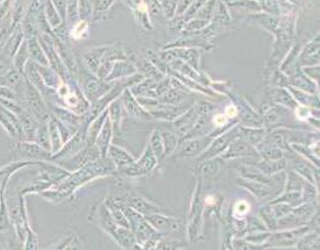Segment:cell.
<instances>
[{"instance_id":"1","label":"cell","mask_w":320,"mask_h":250,"mask_svg":"<svg viewBox=\"0 0 320 250\" xmlns=\"http://www.w3.org/2000/svg\"><path fill=\"white\" fill-rule=\"evenodd\" d=\"M307 232H311V227L308 225L295 227L290 229H281V232H271L268 240L264 242L262 248H283L296 245L297 241Z\"/></svg>"},{"instance_id":"2","label":"cell","mask_w":320,"mask_h":250,"mask_svg":"<svg viewBox=\"0 0 320 250\" xmlns=\"http://www.w3.org/2000/svg\"><path fill=\"white\" fill-rule=\"evenodd\" d=\"M196 188L197 189L191 203V208H190V221L188 225V236L191 243L197 240V235H198L200 227H202V214L204 207L202 199V178H198Z\"/></svg>"},{"instance_id":"3","label":"cell","mask_w":320,"mask_h":250,"mask_svg":"<svg viewBox=\"0 0 320 250\" xmlns=\"http://www.w3.org/2000/svg\"><path fill=\"white\" fill-rule=\"evenodd\" d=\"M158 159L156 157L154 151L150 148V145L148 144L146 149H144L142 156H141L140 159H137L134 163H132L131 165H127L125 168H121V169H118L119 173H121L125 176L129 177H140L144 176L148 173L154 169L157 164Z\"/></svg>"},{"instance_id":"4","label":"cell","mask_w":320,"mask_h":250,"mask_svg":"<svg viewBox=\"0 0 320 250\" xmlns=\"http://www.w3.org/2000/svg\"><path fill=\"white\" fill-rule=\"evenodd\" d=\"M98 158H100L98 148H94V145L87 144V147L79 149V150H78L75 155H72L71 157L66 158V161L64 162L59 163V165L66 171L75 173V171L79 170L81 168H83L85 164L96 161V159Z\"/></svg>"},{"instance_id":"5","label":"cell","mask_w":320,"mask_h":250,"mask_svg":"<svg viewBox=\"0 0 320 250\" xmlns=\"http://www.w3.org/2000/svg\"><path fill=\"white\" fill-rule=\"evenodd\" d=\"M239 136L240 134L237 130H229L228 133H226L224 135L219 136L215 140L211 141L208 147L198 156V157H197V162H202L208 158H213L217 157V156H220L222 152L228 148V145Z\"/></svg>"},{"instance_id":"6","label":"cell","mask_w":320,"mask_h":250,"mask_svg":"<svg viewBox=\"0 0 320 250\" xmlns=\"http://www.w3.org/2000/svg\"><path fill=\"white\" fill-rule=\"evenodd\" d=\"M220 157L225 161H232V159H241V158H255L260 159V155L258 149L253 147L244 140L239 137L233 141L228 145V148L222 152Z\"/></svg>"},{"instance_id":"7","label":"cell","mask_w":320,"mask_h":250,"mask_svg":"<svg viewBox=\"0 0 320 250\" xmlns=\"http://www.w3.org/2000/svg\"><path fill=\"white\" fill-rule=\"evenodd\" d=\"M182 143L178 150H175L170 156L173 158L184 159L190 157H198L202 152L208 147L211 143V137H195V139H189L188 141Z\"/></svg>"},{"instance_id":"8","label":"cell","mask_w":320,"mask_h":250,"mask_svg":"<svg viewBox=\"0 0 320 250\" xmlns=\"http://www.w3.org/2000/svg\"><path fill=\"white\" fill-rule=\"evenodd\" d=\"M121 203H124L127 205L128 207L133 208L134 211H136L137 213L142 214V215H149L154 213H161L162 210L161 207L157 206V205L152 204L151 201L144 199L143 197H141L140 195H137L135 192H128L127 195H125L124 197H118L115 198Z\"/></svg>"},{"instance_id":"9","label":"cell","mask_w":320,"mask_h":250,"mask_svg":"<svg viewBox=\"0 0 320 250\" xmlns=\"http://www.w3.org/2000/svg\"><path fill=\"white\" fill-rule=\"evenodd\" d=\"M237 183H239L243 188L248 190L252 195H254L256 199L261 201H269L270 203L271 200L275 199V198L280 195V191H277V190L273 188V186L263 184V183L249 181V179H245V178L239 179Z\"/></svg>"},{"instance_id":"10","label":"cell","mask_w":320,"mask_h":250,"mask_svg":"<svg viewBox=\"0 0 320 250\" xmlns=\"http://www.w3.org/2000/svg\"><path fill=\"white\" fill-rule=\"evenodd\" d=\"M146 219L150 223L156 232L162 235L175 233L181 228V221L174 216H169L161 213H154L146 215Z\"/></svg>"},{"instance_id":"11","label":"cell","mask_w":320,"mask_h":250,"mask_svg":"<svg viewBox=\"0 0 320 250\" xmlns=\"http://www.w3.org/2000/svg\"><path fill=\"white\" fill-rule=\"evenodd\" d=\"M225 159H222L220 156L217 157L208 158L205 161L198 162L200 163L198 166V174L199 178L202 179H213L219 175V173L224 169L225 166Z\"/></svg>"},{"instance_id":"12","label":"cell","mask_w":320,"mask_h":250,"mask_svg":"<svg viewBox=\"0 0 320 250\" xmlns=\"http://www.w3.org/2000/svg\"><path fill=\"white\" fill-rule=\"evenodd\" d=\"M16 150L18 154L25 156L27 158L41 159V161H48L51 159V152L44 150L38 143L33 142H20L18 143Z\"/></svg>"},{"instance_id":"13","label":"cell","mask_w":320,"mask_h":250,"mask_svg":"<svg viewBox=\"0 0 320 250\" xmlns=\"http://www.w3.org/2000/svg\"><path fill=\"white\" fill-rule=\"evenodd\" d=\"M252 163L258 168V169L263 173L264 175H268V176H273V175H276L278 173H282L286 169L288 166V161H286V157L281 158V159H255L253 158Z\"/></svg>"},{"instance_id":"14","label":"cell","mask_w":320,"mask_h":250,"mask_svg":"<svg viewBox=\"0 0 320 250\" xmlns=\"http://www.w3.org/2000/svg\"><path fill=\"white\" fill-rule=\"evenodd\" d=\"M290 166H291V170L299 174L305 181L311 183V184H314L313 173L317 169V166L313 165L311 162H308L307 159L301 157V156L300 157L299 156H292L291 159H290Z\"/></svg>"},{"instance_id":"15","label":"cell","mask_w":320,"mask_h":250,"mask_svg":"<svg viewBox=\"0 0 320 250\" xmlns=\"http://www.w3.org/2000/svg\"><path fill=\"white\" fill-rule=\"evenodd\" d=\"M85 137L82 134H77L76 136H73L72 139H69L64 143L63 147L57 152L51 155V159H66L71 157L72 155H75L79 149L83 148Z\"/></svg>"},{"instance_id":"16","label":"cell","mask_w":320,"mask_h":250,"mask_svg":"<svg viewBox=\"0 0 320 250\" xmlns=\"http://www.w3.org/2000/svg\"><path fill=\"white\" fill-rule=\"evenodd\" d=\"M107 157L114 164L115 169H121V168L131 165L132 163L135 162V158L131 154H128L124 149L112 144L110 145L109 150H107Z\"/></svg>"},{"instance_id":"17","label":"cell","mask_w":320,"mask_h":250,"mask_svg":"<svg viewBox=\"0 0 320 250\" xmlns=\"http://www.w3.org/2000/svg\"><path fill=\"white\" fill-rule=\"evenodd\" d=\"M115 242L120 245L122 248L126 249H131V248H135L136 245H139L136 243L135 240V235H134L133 230L131 228H126V227H121L118 226L117 228L114 229V232L111 234Z\"/></svg>"},{"instance_id":"18","label":"cell","mask_w":320,"mask_h":250,"mask_svg":"<svg viewBox=\"0 0 320 250\" xmlns=\"http://www.w3.org/2000/svg\"><path fill=\"white\" fill-rule=\"evenodd\" d=\"M111 139H112V127H111L110 121H106V124L103 126L100 132L96 137V147L98 148L100 158L107 157V150L111 145Z\"/></svg>"},{"instance_id":"19","label":"cell","mask_w":320,"mask_h":250,"mask_svg":"<svg viewBox=\"0 0 320 250\" xmlns=\"http://www.w3.org/2000/svg\"><path fill=\"white\" fill-rule=\"evenodd\" d=\"M98 216H99V220H98L99 226L102 227L106 233H109L110 235L112 234L114 232V229L118 227V225L114 222L112 216H111V213L109 208H107L106 206V204H104L103 206L99 208Z\"/></svg>"},{"instance_id":"20","label":"cell","mask_w":320,"mask_h":250,"mask_svg":"<svg viewBox=\"0 0 320 250\" xmlns=\"http://www.w3.org/2000/svg\"><path fill=\"white\" fill-rule=\"evenodd\" d=\"M275 203H285L290 205L291 207H296L298 205L303 204V196H301V191H285L283 195H278L275 199L270 201L269 204Z\"/></svg>"},{"instance_id":"21","label":"cell","mask_w":320,"mask_h":250,"mask_svg":"<svg viewBox=\"0 0 320 250\" xmlns=\"http://www.w3.org/2000/svg\"><path fill=\"white\" fill-rule=\"evenodd\" d=\"M305 183H306V181H305L299 174H297L296 171L291 170L285 178L284 189L285 191H301V189L304 188Z\"/></svg>"},{"instance_id":"22","label":"cell","mask_w":320,"mask_h":250,"mask_svg":"<svg viewBox=\"0 0 320 250\" xmlns=\"http://www.w3.org/2000/svg\"><path fill=\"white\" fill-rule=\"evenodd\" d=\"M260 158L262 159H281L285 157L284 150L271 145H259L258 148Z\"/></svg>"},{"instance_id":"23","label":"cell","mask_w":320,"mask_h":250,"mask_svg":"<svg viewBox=\"0 0 320 250\" xmlns=\"http://www.w3.org/2000/svg\"><path fill=\"white\" fill-rule=\"evenodd\" d=\"M260 218H261L263 223L266 225L268 230H270V232L277 230V218L270 205L264 206L260 210Z\"/></svg>"},{"instance_id":"24","label":"cell","mask_w":320,"mask_h":250,"mask_svg":"<svg viewBox=\"0 0 320 250\" xmlns=\"http://www.w3.org/2000/svg\"><path fill=\"white\" fill-rule=\"evenodd\" d=\"M296 247L298 249H319V233L307 232L298 241Z\"/></svg>"},{"instance_id":"25","label":"cell","mask_w":320,"mask_h":250,"mask_svg":"<svg viewBox=\"0 0 320 250\" xmlns=\"http://www.w3.org/2000/svg\"><path fill=\"white\" fill-rule=\"evenodd\" d=\"M239 134H241L244 141H246V142L255 148H258L259 145L262 143V141L264 140V135H266L263 130H260V129H256V130L243 129L241 130V133L239 132Z\"/></svg>"},{"instance_id":"26","label":"cell","mask_w":320,"mask_h":250,"mask_svg":"<svg viewBox=\"0 0 320 250\" xmlns=\"http://www.w3.org/2000/svg\"><path fill=\"white\" fill-rule=\"evenodd\" d=\"M49 137H50V144H51V155L57 152L62 147V140L61 135H59V130L57 128V122L55 120H51L49 127Z\"/></svg>"},{"instance_id":"27","label":"cell","mask_w":320,"mask_h":250,"mask_svg":"<svg viewBox=\"0 0 320 250\" xmlns=\"http://www.w3.org/2000/svg\"><path fill=\"white\" fill-rule=\"evenodd\" d=\"M34 141H36V143H38L41 148H43L44 150L51 152L49 130H48L47 126H41L36 129Z\"/></svg>"},{"instance_id":"28","label":"cell","mask_w":320,"mask_h":250,"mask_svg":"<svg viewBox=\"0 0 320 250\" xmlns=\"http://www.w3.org/2000/svg\"><path fill=\"white\" fill-rule=\"evenodd\" d=\"M162 142H163V148H165V155H163V158L168 157L173 152L176 150L177 144H178V140L177 137L175 136V134L173 133H162Z\"/></svg>"},{"instance_id":"29","label":"cell","mask_w":320,"mask_h":250,"mask_svg":"<svg viewBox=\"0 0 320 250\" xmlns=\"http://www.w3.org/2000/svg\"><path fill=\"white\" fill-rule=\"evenodd\" d=\"M28 47H29L28 51H29V54H31L32 58L34 59V61L38 62V63H41V64L47 65L46 57H44L43 51L40 49V46H39V43L36 42L35 37H29V39H28Z\"/></svg>"},{"instance_id":"30","label":"cell","mask_w":320,"mask_h":250,"mask_svg":"<svg viewBox=\"0 0 320 250\" xmlns=\"http://www.w3.org/2000/svg\"><path fill=\"white\" fill-rule=\"evenodd\" d=\"M150 148L154 151V154L157 159H163V155H165V148H163V142H162V137L161 134H158L157 132H154L151 137H150V142H149Z\"/></svg>"},{"instance_id":"31","label":"cell","mask_w":320,"mask_h":250,"mask_svg":"<svg viewBox=\"0 0 320 250\" xmlns=\"http://www.w3.org/2000/svg\"><path fill=\"white\" fill-rule=\"evenodd\" d=\"M31 164H34V163L29 162V161L16 162V163L9 164V165L2 168V169H0V181H6V179H9L11 177V175H12L14 171H17L18 169L24 168L26 165H31Z\"/></svg>"},{"instance_id":"32","label":"cell","mask_w":320,"mask_h":250,"mask_svg":"<svg viewBox=\"0 0 320 250\" xmlns=\"http://www.w3.org/2000/svg\"><path fill=\"white\" fill-rule=\"evenodd\" d=\"M21 126L24 128V132L26 136H27V139L31 141L34 140L35 132L38 128H35V122L33 121V119L29 115L21 114Z\"/></svg>"},{"instance_id":"33","label":"cell","mask_w":320,"mask_h":250,"mask_svg":"<svg viewBox=\"0 0 320 250\" xmlns=\"http://www.w3.org/2000/svg\"><path fill=\"white\" fill-rule=\"evenodd\" d=\"M268 228L264 225L262 220L258 218H253L248 221H246V232L247 233H255V232H264Z\"/></svg>"},{"instance_id":"34","label":"cell","mask_w":320,"mask_h":250,"mask_svg":"<svg viewBox=\"0 0 320 250\" xmlns=\"http://www.w3.org/2000/svg\"><path fill=\"white\" fill-rule=\"evenodd\" d=\"M17 29H18V31L14 33L13 36H12V39L9 41V44H7L6 48H5L6 53L9 54V55H12L14 51H16L17 48L19 47V44L21 42L22 31H21V28H19V27H18Z\"/></svg>"},{"instance_id":"35","label":"cell","mask_w":320,"mask_h":250,"mask_svg":"<svg viewBox=\"0 0 320 250\" xmlns=\"http://www.w3.org/2000/svg\"><path fill=\"white\" fill-rule=\"evenodd\" d=\"M249 212V205L245 200H240L235 203L233 207V216L234 218H244Z\"/></svg>"},{"instance_id":"36","label":"cell","mask_w":320,"mask_h":250,"mask_svg":"<svg viewBox=\"0 0 320 250\" xmlns=\"http://www.w3.org/2000/svg\"><path fill=\"white\" fill-rule=\"evenodd\" d=\"M27 55H28L27 46H26V43H24L19 49V51H18L16 62H14L16 63V66H17L18 70H22V68H24L25 63H26V61H27Z\"/></svg>"},{"instance_id":"37","label":"cell","mask_w":320,"mask_h":250,"mask_svg":"<svg viewBox=\"0 0 320 250\" xmlns=\"http://www.w3.org/2000/svg\"><path fill=\"white\" fill-rule=\"evenodd\" d=\"M46 14L48 18L47 21H49L53 27H56V26L59 24V19H58L57 13L55 12V10L53 9V6H51V4L49 2L46 3Z\"/></svg>"},{"instance_id":"38","label":"cell","mask_w":320,"mask_h":250,"mask_svg":"<svg viewBox=\"0 0 320 250\" xmlns=\"http://www.w3.org/2000/svg\"><path fill=\"white\" fill-rule=\"evenodd\" d=\"M88 31V22L83 20V21H79L78 24L73 27V31H72V36L75 37V39L79 40L81 37H83L85 35V32Z\"/></svg>"},{"instance_id":"39","label":"cell","mask_w":320,"mask_h":250,"mask_svg":"<svg viewBox=\"0 0 320 250\" xmlns=\"http://www.w3.org/2000/svg\"><path fill=\"white\" fill-rule=\"evenodd\" d=\"M6 77V83L10 85V87H17L19 84V81L21 79L20 73L17 71H12V72H6L5 74Z\"/></svg>"},{"instance_id":"40","label":"cell","mask_w":320,"mask_h":250,"mask_svg":"<svg viewBox=\"0 0 320 250\" xmlns=\"http://www.w3.org/2000/svg\"><path fill=\"white\" fill-rule=\"evenodd\" d=\"M26 249H38V240H36L34 233L31 232L28 234V241L27 245H26Z\"/></svg>"},{"instance_id":"41","label":"cell","mask_w":320,"mask_h":250,"mask_svg":"<svg viewBox=\"0 0 320 250\" xmlns=\"http://www.w3.org/2000/svg\"><path fill=\"white\" fill-rule=\"evenodd\" d=\"M226 122H227V117L225 114H218V115H215L214 119H213V124L218 127L225 126Z\"/></svg>"},{"instance_id":"42","label":"cell","mask_w":320,"mask_h":250,"mask_svg":"<svg viewBox=\"0 0 320 250\" xmlns=\"http://www.w3.org/2000/svg\"><path fill=\"white\" fill-rule=\"evenodd\" d=\"M0 96L5 97V98L7 99H16V95H14V92H12L7 88H0Z\"/></svg>"},{"instance_id":"43","label":"cell","mask_w":320,"mask_h":250,"mask_svg":"<svg viewBox=\"0 0 320 250\" xmlns=\"http://www.w3.org/2000/svg\"><path fill=\"white\" fill-rule=\"evenodd\" d=\"M226 113H227V117L234 118L236 115V108L234 107V105H230L229 107H227Z\"/></svg>"},{"instance_id":"44","label":"cell","mask_w":320,"mask_h":250,"mask_svg":"<svg viewBox=\"0 0 320 250\" xmlns=\"http://www.w3.org/2000/svg\"><path fill=\"white\" fill-rule=\"evenodd\" d=\"M6 35H7V29L6 28L2 29V31H0V46H2L3 41L6 39Z\"/></svg>"},{"instance_id":"45","label":"cell","mask_w":320,"mask_h":250,"mask_svg":"<svg viewBox=\"0 0 320 250\" xmlns=\"http://www.w3.org/2000/svg\"><path fill=\"white\" fill-rule=\"evenodd\" d=\"M6 72H7V69H6V66L3 64V63H0V76H5L6 74Z\"/></svg>"}]
</instances>
